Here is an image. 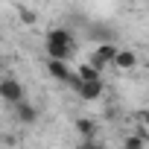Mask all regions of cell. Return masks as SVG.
Wrapping results in <instances>:
<instances>
[{
    "instance_id": "9",
    "label": "cell",
    "mask_w": 149,
    "mask_h": 149,
    "mask_svg": "<svg viewBox=\"0 0 149 149\" xmlns=\"http://www.w3.org/2000/svg\"><path fill=\"white\" fill-rule=\"evenodd\" d=\"M21 21L32 26V24H35V12H32V9H21Z\"/></svg>"
},
{
    "instance_id": "6",
    "label": "cell",
    "mask_w": 149,
    "mask_h": 149,
    "mask_svg": "<svg viewBox=\"0 0 149 149\" xmlns=\"http://www.w3.org/2000/svg\"><path fill=\"white\" fill-rule=\"evenodd\" d=\"M12 108H15V117H18V120H21L24 126H32V123L38 120V111H35V105H29L26 100H21V102H15Z\"/></svg>"
},
{
    "instance_id": "10",
    "label": "cell",
    "mask_w": 149,
    "mask_h": 149,
    "mask_svg": "<svg viewBox=\"0 0 149 149\" xmlns=\"http://www.w3.org/2000/svg\"><path fill=\"white\" fill-rule=\"evenodd\" d=\"M143 143H146L143 137H126V143H123V146H129V149H140Z\"/></svg>"
},
{
    "instance_id": "11",
    "label": "cell",
    "mask_w": 149,
    "mask_h": 149,
    "mask_svg": "<svg viewBox=\"0 0 149 149\" xmlns=\"http://www.w3.org/2000/svg\"><path fill=\"white\" fill-rule=\"evenodd\" d=\"M143 123H146V126H149V108H146V111H143Z\"/></svg>"
},
{
    "instance_id": "5",
    "label": "cell",
    "mask_w": 149,
    "mask_h": 149,
    "mask_svg": "<svg viewBox=\"0 0 149 149\" xmlns=\"http://www.w3.org/2000/svg\"><path fill=\"white\" fill-rule=\"evenodd\" d=\"M82 100H88V102H94V100H100L102 97V79L100 76H91V79H82V85H79V91H76Z\"/></svg>"
},
{
    "instance_id": "4",
    "label": "cell",
    "mask_w": 149,
    "mask_h": 149,
    "mask_svg": "<svg viewBox=\"0 0 149 149\" xmlns=\"http://www.w3.org/2000/svg\"><path fill=\"white\" fill-rule=\"evenodd\" d=\"M0 100L9 102V105L26 100V97H24V85H21L18 79H3V82H0Z\"/></svg>"
},
{
    "instance_id": "2",
    "label": "cell",
    "mask_w": 149,
    "mask_h": 149,
    "mask_svg": "<svg viewBox=\"0 0 149 149\" xmlns=\"http://www.w3.org/2000/svg\"><path fill=\"white\" fill-rule=\"evenodd\" d=\"M47 73L56 79V82H61V85H70L73 91H79V85H82V76H79V70H70V64L64 61V58H47Z\"/></svg>"
},
{
    "instance_id": "7",
    "label": "cell",
    "mask_w": 149,
    "mask_h": 149,
    "mask_svg": "<svg viewBox=\"0 0 149 149\" xmlns=\"http://www.w3.org/2000/svg\"><path fill=\"white\" fill-rule=\"evenodd\" d=\"M134 64H137V56H134L132 50H117L114 67H123V70H129V67H134Z\"/></svg>"
},
{
    "instance_id": "1",
    "label": "cell",
    "mask_w": 149,
    "mask_h": 149,
    "mask_svg": "<svg viewBox=\"0 0 149 149\" xmlns=\"http://www.w3.org/2000/svg\"><path fill=\"white\" fill-rule=\"evenodd\" d=\"M44 50H47V58H70L73 50H76V41H73V32L64 29V26H56L47 32L44 38Z\"/></svg>"
},
{
    "instance_id": "3",
    "label": "cell",
    "mask_w": 149,
    "mask_h": 149,
    "mask_svg": "<svg viewBox=\"0 0 149 149\" xmlns=\"http://www.w3.org/2000/svg\"><path fill=\"white\" fill-rule=\"evenodd\" d=\"M117 50H120V47H114V44H108V41H105V44H97L94 53H91V64L100 67V70H102V67H114Z\"/></svg>"
},
{
    "instance_id": "8",
    "label": "cell",
    "mask_w": 149,
    "mask_h": 149,
    "mask_svg": "<svg viewBox=\"0 0 149 149\" xmlns=\"http://www.w3.org/2000/svg\"><path fill=\"white\" fill-rule=\"evenodd\" d=\"M76 129H79L85 137H94V132H97V126H94L91 120H85V117H82V120H76Z\"/></svg>"
}]
</instances>
